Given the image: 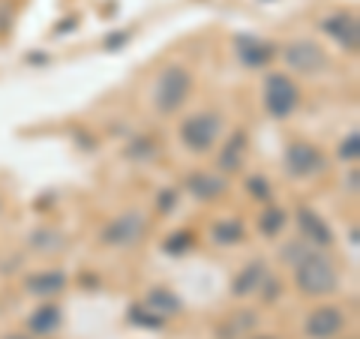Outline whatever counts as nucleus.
<instances>
[{"label": "nucleus", "instance_id": "1", "mask_svg": "<svg viewBox=\"0 0 360 339\" xmlns=\"http://www.w3.org/2000/svg\"><path fill=\"white\" fill-rule=\"evenodd\" d=\"M297 288L307 298H321V295H333L340 286V274L330 258H324L321 252H303L297 258V270H295Z\"/></svg>", "mask_w": 360, "mask_h": 339}, {"label": "nucleus", "instance_id": "2", "mask_svg": "<svg viewBox=\"0 0 360 339\" xmlns=\"http://www.w3.org/2000/svg\"><path fill=\"white\" fill-rule=\"evenodd\" d=\"M189 87H193V75H189L186 66H165L156 78V87H153V105L160 115H174V111L186 103L189 96Z\"/></svg>", "mask_w": 360, "mask_h": 339}, {"label": "nucleus", "instance_id": "3", "mask_svg": "<svg viewBox=\"0 0 360 339\" xmlns=\"http://www.w3.org/2000/svg\"><path fill=\"white\" fill-rule=\"evenodd\" d=\"M300 105V87L285 72H274L264 82V108L274 120H285Z\"/></svg>", "mask_w": 360, "mask_h": 339}, {"label": "nucleus", "instance_id": "4", "mask_svg": "<svg viewBox=\"0 0 360 339\" xmlns=\"http://www.w3.org/2000/svg\"><path fill=\"white\" fill-rule=\"evenodd\" d=\"M219 129H222L219 115H210V111L207 115H193L180 123V141L193 153H207L213 144H217Z\"/></svg>", "mask_w": 360, "mask_h": 339}, {"label": "nucleus", "instance_id": "5", "mask_svg": "<svg viewBox=\"0 0 360 339\" xmlns=\"http://www.w3.org/2000/svg\"><path fill=\"white\" fill-rule=\"evenodd\" d=\"M148 231V219H144L141 210H127L120 213V217L111 219L103 234H99V241L105 246H115V250H123V246H135Z\"/></svg>", "mask_w": 360, "mask_h": 339}, {"label": "nucleus", "instance_id": "6", "mask_svg": "<svg viewBox=\"0 0 360 339\" xmlns=\"http://www.w3.org/2000/svg\"><path fill=\"white\" fill-rule=\"evenodd\" d=\"M283 162H285V172L291 177H300V180L315 177V174H321L324 168H328L324 153L309 141H291L285 148V160Z\"/></svg>", "mask_w": 360, "mask_h": 339}, {"label": "nucleus", "instance_id": "7", "mask_svg": "<svg viewBox=\"0 0 360 339\" xmlns=\"http://www.w3.org/2000/svg\"><path fill=\"white\" fill-rule=\"evenodd\" d=\"M283 58H285V63L291 66V70L300 72V75H319L321 70H328V54H324L321 45H315L309 39L285 45Z\"/></svg>", "mask_w": 360, "mask_h": 339}, {"label": "nucleus", "instance_id": "8", "mask_svg": "<svg viewBox=\"0 0 360 339\" xmlns=\"http://www.w3.org/2000/svg\"><path fill=\"white\" fill-rule=\"evenodd\" d=\"M342 327H345V315L340 307H319L309 312L303 331H307L309 339H333V336H340Z\"/></svg>", "mask_w": 360, "mask_h": 339}, {"label": "nucleus", "instance_id": "9", "mask_svg": "<svg viewBox=\"0 0 360 339\" xmlns=\"http://www.w3.org/2000/svg\"><path fill=\"white\" fill-rule=\"evenodd\" d=\"M321 30L328 33L330 39L340 42V49L357 51L360 27H357V18H354V15H348V13H333V15H328V18H321Z\"/></svg>", "mask_w": 360, "mask_h": 339}, {"label": "nucleus", "instance_id": "10", "mask_svg": "<svg viewBox=\"0 0 360 339\" xmlns=\"http://www.w3.org/2000/svg\"><path fill=\"white\" fill-rule=\"evenodd\" d=\"M234 51H238L243 66H252V70H262V66H267L276 58V45L255 39V37H238L234 39Z\"/></svg>", "mask_w": 360, "mask_h": 339}, {"label": "nucleus", "instance_id": "11", "mask_svg": "<svg viewBox=\"0 0 360 339\" xmlns=\"http://www.w3.org/2000/svg\"><path fill=\"white\" fill-rule=\"evenodd\" d=\"M297 225H300V234H303V241H309L312 246H333V231H330V225L324 222V217H319L315 210L309 207H300L297 210Z\"/></svg>", "mask_w": 360, "mask_h": 339}, {"label": "nucleus", "instance_id": "12", "mask_svg": "<svg viewBox=\"0 0 360 339\" xmlns=\"http://www.w3.org/2000/svg\"><path fill=\"white\" fill-rule=\"evenodd\" d=\"M267 279V264L264 262H250L231 282V295L234 298H250L252 291L262 288V282Z\"/></svg>", "mask_w": 360, "mask_h": 339}, {"label": "nucleus", "instance_id": "13", "mask_svg": "<svg viewBox=\"0 0 360 339\" xmlns=\"http://www.w3.org/2000/svg\"><path fill=\"white\" fill-rule=\"evenodd\" d=\"M25 288L30 291V295H37V298H54V295H60V291L66 288V274L63 270H42V274L27 276Z\"/></svg>", "mask_w": 360, "mask_h": 339}, {"label": "nucleus", "instance_id": "14", "mask_svg": "<svg viewBox=\"0 0 360 339\" xmlns=\"http://www.w3.org/2000/svg\"><path fill=\"white\" fill-rule=\"evenodd\" d=\"M186 189L193 192L195 198H205V201H213V198H219L225 189V180L217 177V174H207V172H193L186 177Z\"/></svg>", "mask_w": 360, "mask_h": 339}, {"label": "nucleus", "instance_id": "15", "mask_svg": "<svg viewBox=\"0 0 360 339\" xmlns=\"http://www.w3.org/2000/svg\"><path fill=\"white\" fill-rule=\"evenodd\" d=\"M243 156H246V132L238 129L229 139V144L222 148V153H219V172H225V174L238 172V168L243 165Z\"/></svg>", "mask_w": 360, "mask_h": 339}, {"label": "nucleus", "instance_id": "16", "mask_svg": "<svg viewBox=\"0 0 360 339\" xmlns=\"http://www.w3.org/2000/svg\"><path fill=\"white\" fill-rule=\"evenodd\" d=\"M148 309H153L160 319H168V315H177L180 312V298L174 295V291H168V288H150V295H148Z\"/></svg>", "mask_w": 360, "mask_h": 339}, {"label": "nucleus", "instance_id": "17", "mask_svg": "<svg viewBox=\"0 0 360 339\" xmlns=\"http://www.w3.org/2000/svg\"><path fill=\"white\" fill-rule=\"evenodd\" d=\"M60 307H54V303H49V307H42L30 315V333L33 336H49L51 331H58L60 327Z\"/></svg>", "mask_w": 360, "mask_h": 339}, {"label": "nucleus", "instance_id": "18", "mask_svg": "<svg viewBox=\"0 0 360 339\" xmlns=\"http://www.w3.org/2000/svg\"><path fill=\"white\" fill-rule=\"evenodd\" d=\"M243 234H246V229H243V222L240 219H222V222H217L213 225V231H210V237L217 241L219 246H231V243H240L243 241Z\"/></svg>", "mask_w": 360, "mask_h": 339}, {"label": "nucleus", "instance_id": "19", "mask_svg": "<svg viewBox=\"0 0 360 339\" xmlns=\"http://www.w3.org/2000/svg\"><path fill=\"white\" fill-rule=\"evenodd\" d=\"M285 210L283 207H267L262 217H258V231H262L264 237H276L279 231L285 229Z\"/></svg>", "mask_w": 360, "mask_h": 339}, {"label": "nucleus", "instance_id": "20", "mask_svg": "<svg viewBox=\"0 0 360 339\" xmlns=\"http://www.w3.org/2000/svg\"><path fill=\"white\" fill-rule=\"evenodd\" d=\"M129 321L139 324V327H150V331H160V327L165 324V319H160V315H156L153 309H148V307H132Z\"/></svg>", "mask_w": 360, "mask_h": 339}, {"label": "nucleus", "instance_id": "21", "mask_svg": "<svg viewBox=\"0 0 360 339\" xmlns=\"http://www.w3.org/2000/svg\"><path fill=\"white\" fill-rule=\"evenodd\" d=\"M357 156H360V132H352V135H345L340 144V160L357 162Z\"/></svg>", "mask_w": 360, "mask_h": 339}, {"label": "nucleus", "instance_id": "22", "mask_svg": "<svg viewBox=\"0 0 360 339\" xmlns=\"http://www.w3.org/2000/svg\"><path fill=\"white\" fill-rule=\"evenodd\" d=\"M189 246H193V234H189V231H177V234H172L165 241V252L177 255V252H186Z\"/></svg>", "mask_w": 360, "mask_h": 339}, {"label": "nucleus", "instance_id": "23", "mask_svg": "<svg viewBox=\"0 0 360 339\" xmlns=\"http://www.w3.org/2000/svg\"><path fill=\"white\" fill-rule=\"evenodd\" d=\"M246 189H250V196H255L258 201H270V196H274V192H270V184L264 177H258V174L246 180Z\"/></svg>", "mask_w": 360, "mask_h": 339}, {"label": "nucleus", "instance_id": "24", "mask_svg": "<svg viewBox=\"0 0 360 339\" xmlns=\"http://www.w3.org/2000/svg\"><path fill=\"white\" fill-rule=\"evenodd\" d=\"M262 286H264V288H270V291H267V295H264V300H267V303H270V300H274V298H279V288H283V286H279V282H274V279H270V282L264 279V282H262Z\"/></svg>", "mask_w": 360, "mask_h": 339}, {"label": "nucleus", "instance_id": "25", "mask_svg": "<svg viewBox=\"0 0 360 339\" xmlns=\"http://www.w3.org/2000/svg\"><path fill=\"white\" fill-rule=\"evenodd\" d=\"M172 201H174V192H172V189H165V196H162V205H160V207L168 210V207H172Z\"/></svg>", "mask_w": 360, "mask_h": 339}, {"label": "nucleus", "instance_id": "26", "mask_svg": "<svg viewBox=\"0 0 360 339\" xmlns=\"http://www.w3.org/2000/svg\"><path fill=\"white\" fill-rule=\"evenodd\" d=\"M4 339H30V336H25V333H13V336H4Z\"/></svg>", "mask_w": 360, "mask_h": 339}, {"label": "nucleus", "instance_id": "27", "mask_svg": "<svg viewBox=\"0 0 360 339\" xmlns=\"http://www.w3.org/2000/svg\"><path fill=\"white\" fill-rule=\"evenodd\" d=\"M252 339H276V336H252Z\"/></svg>", "mask_w": 360, "mask_h": 339}]
</instances>
